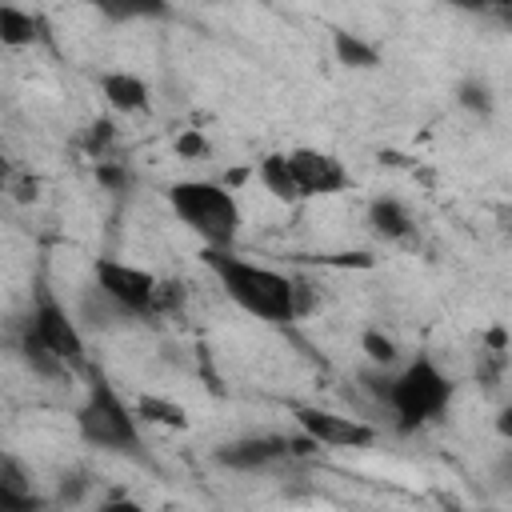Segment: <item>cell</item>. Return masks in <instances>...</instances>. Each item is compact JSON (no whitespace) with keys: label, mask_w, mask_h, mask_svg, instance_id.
Masks as SVG:
<instances>
[{"label":"cell","mask_w":512,"mask_h":512,"mask_svg":"<svg viewBox=\"0 0 512 512\" xmlns=\"http://www.w3.org/2000/svg\"><path fill=\"white\" fill-rule=\"evenodd\" d=\"M200 260L216 276V284L224 288V296L240 312L264 320V324H288V320H296L308 308L304 304V284L292 280V276H284V272H276V268H268V264L244 260L232 248L228 252L204 248Z\"/></svg>","instance_id":"cell-1"},{"label":"cell","mask_w":512,"mask_h":512,"mask_svg":"<svg viewBox=\"0 0 512 512\" xmlns=\"http://www.w3.org/2000/svg\"><path fill=\"white\" fill-rule=\"evenodd\" d=\"M88 384H84V400L76 404V432L88 448L112 452V456H128V460H148V444L140 432V420L132 412V404L116 392V384L108 380V372L100 364L84 368Z\"/></svg>","instance_id":"cell-2"},{"label":"cell","mask_w":512,"mask_h":512,"mask_svg":"<svg viewBox=\"0 0 512 512\" xmlns=\"http://www.w3.org/2000/svg\"><path fill=\"white\" fill-rule=\"evenodd\" d=\"M452 396H456V384L436 364V356L432 352H416V356L400 360V368H392L380 404L392 412L396 432L412 436V432L436 424L452 408Z\"/></svg>","instance_id":"cell-3"},{"label":"cell","mask_w":512,"mask_h":512,"mask_svg":"<svg viewBox=\"0 0 512 512\" xmlns=\"http://www.w3.org/2000/svg\"><path fill=\"white\" fill-rule=\"evenodd\" d=\"M168 208L204 248L228 252L236 244V236H240V204H236L228 184H216V180H176L168 188Z\"/></svg>","instance_id":"cell-4"},{"label":"cell","mask_w":512,"mask_h":512,"mask_svg":"<svg viewBox=\"0 0 512 512\" xmlns=\"http://www.w3.org/2000/svg\"><path fill=\"white\" fill-rule=\"evenodd\" d=\"M92 288L104 300H112V308L124 320H156V288H160L156 272L116 256H100L92 264Z\"/></svg>","instance_id":"cell-5"},{"label":"cell","mask_w":512,"mask_h":512,"mask_svg":"<svg viewBox=\"0 0 512 512\" xmlns=\"http://www.w3.org/2000/svg\"><path fill=\"white\" fill-rule=\"evenodd\" d=\"M24 328H28V332H32L56 360H64L72 372H76V368H88V356H84V332H80L76 316L64 308V300H60L48 284H36L32 312H28Z\"/></svg>","instance_id":"cell-6"},{"label":"cell","mask_w":512,"mask_h":512,"mask_svg":"<svg viewBox=\"0 0 512 512\" xmlns=\"http://www.w3.org/2000/svg\"><path fill=\"white\" fill-rule=\"evenodd\" d=\"M316 452L300 432L296 436H284V432H248V436H236L228 444H220L212 452V460L228 472H268L276 464H288L296 456H308Z\"/></svg>","instance_id":"cell-7"},{"label":"cell","mask_w":512,"mask_h":512,"mask_svg":"<svg viewBox=\"0 0 512 512\" xmlns=\"http://www.w3.org/2000/svg\"><path fill=\"white\" fill-rule=\"evenodd\" d=\"M296 432L312 448H368L376 440V428L364 424L360 416H340L332 408H296Z\"/></svg>","instance_id":"cell-8"},{"label":"cell","mask_w":512,"mask_h":512,"mask_svg":"<svg viewBox=\"0 0 512 512\" xmlns=\"http://www.w3.org/2000/svg\"><path fill=\"white\" fill-rule=\"evenodd\" d=\"M288 172L296 180V192L300 200H316V196H336V192H348L352 188V172L332 156V152H320V148H288Z\"/></svg>","instance_id":"cell-9"},{"label":"cell","mask_w":512,"mask_h":512,"mask_svg":"<svg viewBox=\"0 0 512 512\" xmlns=\"http://www.w3.org/2000/svg\"><path fill=\"white\" fill-rule=\"evenodd\" d=\"M96 84H100L104 104H108L112 112H120V116H140V112L152 108V88H148V80L136 76V72H128V68L100 72Z\"/></svg>","instance_id":"cell-10"},{"label":"cell","mask_w":512,"mask_h":512,"mask_svg":"<svg viewBox=\"0 0 512 512\" xmlns=\"http://www.w3.org/2000/svg\"><path fill=\"white\" fill-rule=\"evenodd\" d=\"M364 220H368L372 236H380V240H388V244H404V240H412V232H416V220H412L408 204L396 200V196H376V200L368 204Z\"/></svg>","instance_id":"cell-11"},{"label":"cell","mask_w":512,"mask_h":512,"mask_svg":"<svg viewBox=\"0 0 512 512\" xmlns=\"http://www.w3.org/2000/svg\"><path fill=\"white\" fill-rule=\"evenodd\" d=\"M44 40V20L20 4H0V44L4 48H32Z\"/></svg>","instance_id":"cell-12"},{"label":"cell","mask_w":512,"mask_h":512,"mask_svg":"<svg viewBox=\"0 0 512 512\" xmlns=\"http://www.w3.org/2000/svg\"><path fill=\"white\" fill-rule=\"evenodd\" d=\"M332 56H336V64L356 68V72H368L380 64V48L372 40H364L360 32H348V28L332 32Z\"/></svg>","instance_id":"cell-13"},{"label":"cell","mask_w":512,"mask_h":512,"mask_svg":"<svg viewBox=\"0 0 512 512\" xmlns=\"http://www.w3.org/2000/svg\"><path fill=\"white\" fill-rule=\"evenodd\" d=\"M256 180L264 184V192L280 204H300V192H296V180L288 172V156L284 152H268L260 164H256Z\"/></svg>","instance_id":"cell-14"},{"label":"cell","mask_w":512,"mask_h":512,"mask_svg":"<svg viewBox=\"0 0 512 512\" xmlns=\"http://www.w3.org/2000/svg\"><path fill=\"white\" fill-rule=\"evenodd\" d=\"M132 412H136V420L140 424H160V428H172V432H184L192 420H188V412H184V404H176V400H168V396H136L132 400Z\"/></svg>","instance_id":"cell-15"},{"label":"cell","mask_w":512,"mask_h":512,"mask_svg":"<svg viewBox=\"0 0 512 512\" xmlns=\"http://www.w3.org/2000/svg\"><path fill=\"white\" fill-rule=\"evenodd\" d=\"M16 352H20V360L40 376V380H68L72 376V368L64 364V360H56L28 328H20V336H16Z\"/></svg>","instance_id":"cell-16"},{"label":"cell","mask_w":512,"mask_h":512,"mask_svg":"<svg viewBox=\"0 0 512 512\" xmlns=\"http://www.w3.org/2000/svg\"><path fill=\"white\" fill-rule=\"evenodd\" d=\"M360 352L368 356V368H388V372L400 368V344L380 328H368L360 336Z\"/></svg>","instance_id":"cell-17"},{"label":"cell","mask_w":512,"mask_h":512,"mask_svg":"<svg viewBox=\"0 0 512 512\" xmlns=\"http://www.w3.org/2000/svg\"><path fill=\"white\" fill-rule=\"evenodd\" d=\"M456 104H460L464 112H472V116H492L496 92H492V84H488L484 76H468V80H460V88H456Z\"/></svg>","instance_id":"cell-18"},{"label":"cell","mask_w":512,"mask_h":512,"mask_svg":"<svg viewBox=\"0 0 512 512\" xmlns=\"http://www.w3.org/2000/svg\"><path fill=\"white\" fill-rule=\"evenodd\" d=\"M112 144H116V124L108 120V116H100V120H92L88 128H84V136H80V148L100 164V160H108V152H112Z\"/></svg>","instance_id":"cell-19"},{"label":"cell","mask_w":512,"mask_h":512,"mask_svg":"<svg viewBox=\"0 0 512 512\" xmlns=\"http://www.w3.org/2000/svg\"><path fill=\"white\" fill-rule=\"evenodd\" d=\"M0 480L12 488V492H24V496H36V480H32V468L16 456V452H0Z\"/></svg>","instance_id":"cell-20"},{"label":"cell","mask_w":512,"mask_h":512,"mask_svg":"<svg viewBox=\"0 0 512 512\" xmlns=\"http://www.w3.org/2000/svg\"><path fill=\"white\" fill-rule=\"evenodd\" d=\"M92 476L88 472H68V476H60V488H56V500L52 504H60V508H76L80 500H88V492H92Z\"/></svg>","instance_id":"cell-21"},{"label":"cell","mask_w":512,"mask_h":512,"mask_svg":"<svg viewBox=\"0 0 512 512\" xmlns=\"http://www.w3.org/2000/svg\"><path fill=\"white\" fill-rule=\"evenodd\" d=\"M0 512H48V500L36 492V496H24V492H12L4 480H0Z\"/></svg>","instance_id":"cell-22"},{"label":"cell","mask_w":512,"mask_h":512,"mask_svg":"<svg viewBox=\"0 0 512 512\" xmlns=\"http://www.w3.org/2000/svg\"><path fill=\"white\" fill-rule=\"evenodd\" d=\"M172 148H176L180 160H204V156H208V136H204L200 128H184V132L172 140Z\"/></svg>","instance_id":"cell-23"},{"label":"cell","mask_w":512,"mask_h":512,"mask_svg":"<svg viewBox=\"0 0 512 512\" xmlns=\"http://www.w3.org/2000/svg\"><path fill=\"white\" fill-rule=\"evenodd\" d=\"M96 180L108 188V192H120V188H128L132 184V172L124 168V164H112V160H100L96 164Z\"/></svg>","instance_id":"cell-24"},{"label":"cell","mask_w":512,"mask_h":512,"mask_svg":"<svg viewBox=\"0 0 512 512\" xmlns=\"http://www.w3.org/2000/svg\"><path fill=\"white\" fill-rule=\"evenodd\" d=\"M88 512H148L136 496H128V492H112V496H104L100 504H92Z\"/></svg>","instance_id":"cell-25"}]
</instances>
